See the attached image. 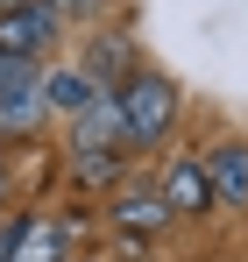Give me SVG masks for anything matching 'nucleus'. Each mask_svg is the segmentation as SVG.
I'll return each instance as SVG.
<instances>
[{"label":"nucleus","mask_w":248,"mask_h":262,"mask_svg":"<svg viewBox=\"0 0 248 262\" xmlns=\"http://www.w3.org/2000/svg\"><path fill=\"white\" fill-rule=\"evenodd\" d=\"M121 99V142L128 149H163V135L177 128V85L163 71H135L128 85H114Z\"/></svg>","instance_id":"1"},{"label":"nucleus","mask_w":248,"mask_h":262,"mask_svg":"<svg viewBox=\"0 0 248 262\" xmlns=\"http://www.w3.org/2000/svg\"><path fill=\"white\" fill-rule=\"evenodd\" d=\"M50 114L43 106V64H7L0 71V135H29Z\"/></svg>","instance_id":"2"},{"label":"nucleus","mask_w":248,"mask_h":262,"mask_svg":"<svg viewBox=\"0 0 248 262\" xmlns=\"http://www.w3.org/2000/svg\"><path fill=\"white\" fill-rule=\"evenodd\" d=\"M71 156H121V99L92 92L71 114Z\"/></svg>","instance_id":"3"},{"label":"nucleus","mask_w":248,"mask_h":262,"mask_svg":"<svg viewBox=\"0 0 248 262\" xmlns=\"http://www.w3.org/2000/svg\"><path fill=\"white\" fill-rule=\"evenodd\" d=\"M50 43H57V14H50V7H7V14H0V57L43 64Z\"/></svg>","instance_id":"4"},{"label":"nucleus","mask_w":248,"mask_h":262,"mask_svg":"<svg viewBox=\"0 0 248 262\" xmlns=\"http://www.w3.org/2000/svg\"><path fill=\"white\" fill-rule=\"evenodd\" d=\"M199 170H206L213 206H248V142H213Z\"/></svg>","instance_id":"5"},{"label":"nucleus","mask_w":248,"mask_h":262,"mask_svg":"<svg viewBox=\"0 0 248 262\" xmlns=\"http://www.w3.org/2000/svg\"><path fill=\"white\" fill-rule=\"evenodd\" d=\"M163 206H170V220H192V213H206V206H213L199 156H177V163H170V177H163Z\"/></svg>","instance_id":"6"},{"label":"nucleus","mask_w":248,"mask_h":262,"mask_svg":"<svg viewBox=\"0 0 248 262\" xmlns=\"http://www.w3.org/2000/svg\"><path fill=\"white\" fill-rule=\"evenodd\" d=\"M114 227H121V234H135V241L163 234V227H170L163 191H128V199H114Z\"/></svg>","instance_id":"7"},{"label":"nucleus","mask_w":248,"mask_h":262,"mask_svg":"<svg viewBox=\"0 0 248 262\" xmlns=\"http://www.w3.org/2000/svg\"><path fill=\"white\" fill-rule=\"evenodd\" d=\"M7 262H64V227H57L50 213L22 220V234L7 241Z\"/></svg>","instance_id":"8"},{"label":"nucleus","mask_w":248,"mask_h":262,"mask_svg":"<svg viewBox=\"0 0 248 262\" xmlns=\"http://www.w3.org/2000/svg\"><path fill=\"white\" fill-rule=\"evenodd\" d=\"M92 85H85V71H43V106H57V114H78Z\"/></svg>","instance_id":"9"},{"label":"nucleus","mask_w":248,"mask_h":262,"mask_svg":"<svg viewBox=\"0 0 248 262\" xmlns=\"http://www.w3.org/2000/svg\"><path fill=\"white\" fill-rule=\"evenodd\" d=\"M78 184H121V156H71Z\"/></svg>","instance_id":"10"},{"label":"nucleus","mask_w":248,"mask_h":262,"mask_svg":"<svg viewBox=\"0 0 248 262\" xmlns=\"http://www.w3.org/2000/svg\"><path fill=\"white\" fill-rule=\"evenodd\" d=\"M99 7H107V0H71L64 14H99Z\"/></svg>","instance_id":"11"},{"label":"nucleus","mask_w":248,"mask_h":262,"mask_svg":"<svg viewBox=\"0 0 248 262\" xmlns=\"http://www.w3.org/2000/svg\"><path fill=\"white\" fill-rule=\"evenodd\" d=\"M36 7H50V14H57V21H64V7H71V0H36Z\"/></svg>","instance_id":"12"},{"label":"nucleus","mask_w":248,"mask_h":262,"mask_svg":"<svg viewBox=\"0 0 248 262\" xmlns=\"http://www.w3.org/2000/svg\"><path fill=\"white\" fill-rule=\"evenodd\" d=\"M7 241H14V227H7V220H0V262H7Z\"/></svg>","instance_id":"13"},{"label":"nucleus","mask_w":248,"mask_h":262,"mask_svg":"<svg viewBox=\"0 0 248 262\" xmlns=\"http://www.w3.org/2000/svg\"><path fill=\"white\" fill-rule=\"evenodd\" d=\"M0 199H7V170H0Z\"/></svg>","instance_id":"14"}]
</instances>
